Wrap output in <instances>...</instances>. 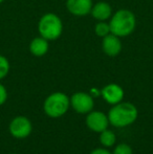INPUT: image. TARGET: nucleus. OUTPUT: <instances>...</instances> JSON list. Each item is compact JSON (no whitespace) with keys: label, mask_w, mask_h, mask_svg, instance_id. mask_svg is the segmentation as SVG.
<instances>
[{"label":"nucleus","mask_w":153,"mask_h":154,"mask_svg":"<svg viewBox=\"0 0 153 154\" xmlns=\"http://www.w3.org/2000/svg\"><path fill=\"white\" fill-rule=\"evenodd\" d=\"M111 34L118 37H126L132 34L136 26V19L131 11L122 8L111 17L110 20Z\"/></svg>","instance_id":"nucleus-1"},{"label":"nucleus","mask_w":153,"mask_h":154,"mask_svg":"<svg viewBox=\"0 0 153 154\" xmlns=\"http://www.w3.org/2000/svg\"><path fill=\"white\" fill-rule=\"evenodd\" d=\"M137 119V109L131 103H118L109 110V123L115 127H126L135 122Z\"/></svg>","instance_id":"nucleus-2"},{"label":"nucleus","mask_w":153,"mask_h":154,"mask_svg":"<svg viewBox=\"0 0 153 154\" xmlns=\"http://www.w3.org/2000/svg\"><path fill=\"white\" fill-rule=\"evenodd\" d=\"M38 31L40 36L46 40H56L62 35L63 24L57 15L48 13L43 15L39 20Z\"/></svg>","instance_id":"nucleus-3"},{"label":"nucleus","mask_w":153,"mask_h":154,"mask_svg":"<svg viewBox=\"0 0 153 154\" xmlns=\"http://www.w3.org/2000/svg\"><path fill=\"white\" fill-rule=\"evenodd\" d=\"M70 104V100L63 92H55L46 97L44 102L45 113L50 118H60L66 113Z\"/></svg>","instance_id":"nucleus-4"},{"label":"nucleus","mask_w":153,"mask_h":154,"mask_svg":"<svg viewBox=\"0 0 153 154\" xmlns=\"http://www.w3.org/2000/svg\"><path fill=\"white\" fill-rule=\"evenodd\" d=\"M33 126L31 121L25 116H17L10 124V132L16 138H24L32 132Z\"/></svg>","instance_id":"nucleus-5"},{"label":"nucleus","mask_w":153,"mask_h":154,"mask_svg":"<svg viewBox=\"0 0 153 154\" xmlns=\"http://www.w3.org/2000/svg\"><path fill=\"white\" fill-rule=\"evenodd\" d=\"M70 104L79 113H88L93 108L94 102L92 97L88 93L77 92L70 97Z\"/></svg>","instance_id":"nucleus-6"},{"label":"nucleus","mask_w":153,"mask_h":154,"mask_svg":"<svg viewBox=\"0 0 153 154\" xmlns=\"http://www.w3.org/2000/svg\"><path fill=\"white\" fill-rule=\"evenodd\" d=\"M86 124L90 130L101 133L102 131L107 129L109 125V120L108 116H105L103 112L92 111L89 112V114L86 118Z\"/></svg>","instance_id":"nucleus-7"},{"label":"nucleus","mask_w":153,"mask_h":154,"mask_svg":"<svg viewBox=\"0 0 153 154\" xmlns=\"http://www.w3.org/2000/svg\"><path fill=\"white\" fill-rule=\"evenodd\" d=\"M92 0H67L66 8L75 16H85L91 12Z\"/></svg>","instance_id":"nucleus-8"},{"label":"nucleus","mask_w":153,"mask_h":154,"mask_svg":"<svg viewBox=\"0 0 153 154\" xmlns=\"http://www.w3.org/2000/svg\"><path fill=\"white\" fill-rule=\"evenodd\" d=\"M102 48L104 53L109 57H115L122 51V43H121L120 37L113 34H109L103 38Z\"/></svg>","instance_id":"nucleus-9"},{"label":"nucleus","mask_w":153,"mask_h":154,"mask_svg":"<svg viewBox=\"0 0 153 154\" xmlns=\"http://www.w3.org/2000/svg\"><path fill=\"white\" fill-rule=\"evenodd\" d=\"M102 97L109 104L120 103L124 97V90L118 84H108L102 89Z\"/></svg>","instance_id":"nucleus-10"},{"label":"nucleus","mask_w":153,"mask_h":154,"mask_svg":"<svg viewBox=\"0 0 153 154\" xmlns=\"http://www.w3.org/2000/svg\"><path fill=\"white\" fill-rule=\"evenodd\" d=\"M91 15L93 18H96L99 21H105L109 19L112 14V8L110 4L105 1H100L96 3L91 8Z\"/></svg>","instance_id":"nucleus-11"},{"label":"nucleus","mask_w":153,"mask_h":154,"mask_svg":"<svg viewBox=\"0 0 153 154\" xmlns=\"http://www.w3.org/2000/svg\"><path fill=\"white\" fill-rule=\"evenodd\" d=\"M49 45L48 40H46L43 37H37V38L33 39L29 44V51L32 55L36 56V57H42L48 51Z\"/></svg>","instance_id":"nucleus-12"},{"label":"nucleus","mask_w":153,"mask_h":154,"mask_svg":"<svg viewBox=\"0 0 153 154\" xmlns=\"http://www.w3.org/2000/svg\"><path fill=\"white\" fill-rule=\"evenodd\" d=\"M116 140L115 137V134L113 133L112 131L110 130H104V131L101 132V135H100V142L103 146L105 147H111L115 145Z\"/></svg>","instance_id":"nucleus-13"},{"label":"nucleus","mask_w":153,"mask_h":154,"mask_svg":"<svg viewBox=\"0 0 153 154\" xmlns=\"http://www.w3.org/2000/svg\"><path fill=\"white\" fill-rule=\"evenodd\" d=\"M96 36L101 37V38H104L107 35L110 34V25L109 23H106L105 21H100L98 24L96 25V29H94Z\"/></svg>","instance_id":"nucleus-14"},{"label":"nucleus","mask_w":153,"mask_h":154,"mask_svg":"<svg viewBox=\"0 0 153 154\" xmlns=\"http://www.w3.org/2000/svg\"><path fill=\"white\" fill-rule=\"evenodd\" d=\"M10 71V62L5 57L0 55V80L5 78Z\"/></svg>","instance_id":"nucleus-15"},{"label":"nucleus","mask_w":153,"mask_h":154,"mask_svg":"<svg viewBox=\"0 0 153 154\" xmlns=\"http://www.w3.org/2000/svg\"><path fill=\"white\" fill-rule=\"evenodd\" d=\"M113 154H133L132 149L127 144H120L115 147Z\"/></svg>","instance_id":"nucleus-16"},{"label":"nucleus","mask_w":153,"mask_h":154,"mask_svg":"<svg viewBox=\"0 0 153 154\" xmlns=\"http://www.w3.org/2000/svg\"><path fill=\"white\" fill-rule=\"evenodd\" d=\"M8 99V91L2 84H0V106L3 105Z\"/></svg>","instance_id":"nucleus-17"},{"label":"nucleus","mask_w":153,"mask_h":154,"mask_svg":"<svg viewBox=\"0 0 153 154\" xmlns=\"http://www.w3.org/2000/svg\"><path fill=\"white\" fill-rule=\"evenodd\" d=\"M90 154H111V153L109 152L108 150H106V149L99 148V149H96V150H93Z\"/></svg>","instance_id":"nucleus-18"},{"label":"nucleus","mask_w":153,"mask_h":154,"mask_svg":"<svg viewBox=\"0 0 153 154\" xmlns=\"http://www.w3.org/2000/svg\"><path fill=\"white\" fill-rule=\"evenodd\" d=\"M3 1H4V0H0V3H2Z\"/></svg>","instance_id":"nucleus-19"}]
</instances>
